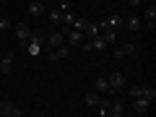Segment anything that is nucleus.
Returning a JSON list of instances; mask_svg holds the SVG:
<instances>
[{
  "label": "nucleus",
  "mask_w": 156,
  "mask_h": 117,
  "mask_svg": "<svg viewBox=\"0 0 156 117\" xmlns=\"http://www.w3.org/2000/svg\"><path fill=\"white\" fill-rule=\"evenodd\" d=\"M128 104H125V101L122 99H117V96H115V99H112V104H109V109H107V115H109V117H122V115H128Z\"/></svg>",
  "instance_id": "nucleus-1"
},
{
  "label": "nucleus",
  "mask_w": 156,
  "mask_h": 117,
  "mask_svg": "<svg viewBox=\"0 0 156 117\" xmlns=\"http://www.w3.org/2000/svg\"><path fill=\"white\" fill-rule=\"evenodd\" d=\"M151 104H154V101H148L146 96H135V99L130 101V109H133L135 115H146V112L151 109Z\"/></svg>",
  "instance_id": "nucleus-2"
},
{
  "label": "nucleus",
  "mask_w": 156,
  "mask_h": 117,
  "mask_svg": "<svg viewBox=\"0 0 156 117\" xmlns=\"http://www.w3.org/2000/svg\"><path fill=\"white\" fill-rule=\"evenodd\" d=\"M23 109H18L16 104H11V101H0V117H21Z\"/></svg>",
  "instance_id": "nucleus-3"
},
{
  "label": "nucleus",
  "mask_w": 156,
  "mask_h": 117,
  "mask_svg": "<svg viewBox=\"0 0 156 117\" xmlns=\"http://www.w3.org/2000/svg\"><path fill=\"white\" fill-rule=\"evenodd\" d=\"M44 42H47V47H52V50H55V47L65 44V37H62V31H60V29H55V31H50V34L44 37Z\"/></svg>",
  "instance_id": "nucleus-4"
},
{
  "label": "nucleus",
  "mask_w": 156,
  "mask_h": 117,
  "mask_svg": "<svg viewBox=\"0 0 156 117\" xmlns=\"http://www.w3.org/2000/svg\"><path fill=\"white\" fill-rule=\"evenodd\" d=\"M16 39H18V44L21 47H26V42H29V37H31V29L26 26V23H16Z\"/></svg>",
  "instance_id": "nucleus-5"
},
{
  "label": "nucleus",
  "mask_w": 156,
  "mask_h": 117,
  "mask_svg": "<svg viewBox=\"0 0 156 117\" xmlns=\"http://www.w3.org/2000/svg\"><path fill=\"white\" fill-rule=\"evenodd\" d=\"M26 13H29V16H34V18H39V16H44V13H47V8H44L42 0H31V3L26 5Z\"/></svg>",
  "instance_id": "nucleus-6"
},
{
  "label": "nucleus",
  "mask_w": 156,
  "mask_h": 117,
  "mask_svg": "<svg viewBox=\"0 0 156 117\" xmlns=\"http://www.w3.org/2000/svg\"><path fill=\"white\" fill-rule=\"evenodd\" d=\"M65 57H70V47L68 44H60V47H55V50H50V60L55 62V60H65Z\"/></svg>",
  "instance_id": "nucleus-7"
},
{
  "label": "nucleus",
  "mask_w": 156,
  "mask_h": 117,
  "mask_svg": "<svg viewBox=\"0 0 156 117\" xmlns=\"http://www.w3.org/2000/svg\"><path fill=\"white\" fill-rule=\"evenodd\" d=\"M122 26L130 29V31H140V29H143V21H140L138 16H122Z\"/></svg>",
  "instance_id": "nucleus-8"
},
{
  "label": "nucleus",
  "mask_w": 156,
  "mask_h": 117,
  "mask_svg": "<svg viewBox=\"0 0 156 117\" xmlns=\"http://www.w3.org/2000/svg\"><path fill=\"white\" fill-rule=\"evenodd\" d=\"M143 23L151 29V31L156 29V5H148V8L143 11Z\"/></svg>",
  "instance_id": "nucleus-9"
},
{
  "label": "nucleus",
  "mask_w": 156,
  "mask_h": 117,
  "mask_svg": "<svg viewBox=\"0 0 156 117\" xmlns=\"http://www.w3.org/2000/svg\"><path fill=\"white\" fill-rule=\"evenodd\" d=\"M117 26H122V16H109L99 21V29H115L117 31Z\"/></svg>",
  "instance_id": "nucleus-10"
},
{
  "label": "nucleus",
  "mask_w": 156,
  "mask_h": 117,
  "mask_svg": "<svg viewBox=\"0 0 156 117\" xmlns=\"http://www.w3.org/2000/svg\"><path fill=\"white\" fill-rule=\"evenodd\" d=\"M89 44H91V52H99V50H107V47H109V44H107V39L101 37V34L91 37V39H89Z\"/></svg>",
  "instance_id": "nucleus-11"
},
{
  "label": "nucleus",
  "mask_w": 156,
  "mask_h": 117,
  "mask_svg": "<svg viewBox=\"0 0 156 117\" xmlns=\"http://www.w3.org/2000/svg\"><path fill=\"white\" fill-rule=\"evenodd\" d=\"M23 50H29V55L37 57L39 52H42V42H39V39H34V37H29V42H26V47H23Z\"/></svg>",
  "instance_id": "nucleus-12"
},
{
  "label": "nucleus",
  "mask_w": 156,
  "mask_h": 117,
  "mask_svg": "<svg viewBox=\"0 0 156 117\" xmlns=\"http://www.w3.org/2000/svg\"><path fill=\"white\" fill-rule=\"evenodd\" d=\"M13 57H16V52H5V57L0 60V70H3V73H11L13 70Z\"/></svg>",
  "instance_id": "nucleus-13"
},
{
  "label": "nucleus",
  "mask_w": 156,
  "mask_h": 117,
  "mask_svg": "<svg viewBox=\"0 0 156 117\" xmlns=\"http://www.w3.org/2000/svg\"><path fill=\"white\" fill-rule=\"evenodd\" d=\"M99 96H101V94H96V91H89V94L83 96L86 107H91V109H96V104H99Z\"/></svg>",
  "instance_id": "nucleus-14"
},
{
  "label": "nucleus",
  "mask_w": 156,
  "mask_h": 117,
  "mask_svg": "<svg viewBox=\"0 0 156 117\" xmlns=\"http://www.w3.org/2000/svg\"><path fill=\"white\" fill-rule=\"evenodd\" d=\"M107 89H109V83H107V78H104V76L94 81V91H96V94H107Z\"/></svg>",
  "instance_id": "nucleus-15"
},
{
  "label": "nucleus",
  "mask_w": 156,
  "mask_h": 117,
  "mask_svg": "<svg viewBox=\"0 0 156 117\" xmlns=\"http://www.w3.org/2000/svg\"><path fill=\"white\" fill-rule=\"evenodd\" d=\"M99 34L107 39V44H115V42H117V31H115V29H101Z\"/></svg>",
  "instance_id": "nucleus-16"
},
{
  "label": "nucleus",
  "mask_w": 156,
  "mask_h": 117,
  "mask_svg": "<svg viewBox=\"0 0 156 117\" xmlns=\"http://www.w3.org/2000/svg\"><path fill=\"white\" fill-rule=\"evenodd\" d=\"M101 29H99V23H86V29H83V34H86V39H91V37H96Z\"/></svg>",
  "instance_id": "nucleus-17"
},
{
  "label": "nucleus",
  "mask_w": 156,
  "mask_h": 117,
  "mask_svg": "<svg viewBox=\"0 0 156 117\" xmlns=\"http://www.w3.org/2000/svg\"><path fill=\"white\" fill-rule=\"evenodd\" d=\"M138 42H128V44H122V52H125V57L128 55H135V52H138Z\"/></svg>",
  "instance_id": "nucleus-18"
},
{
  "label": "nucleus",
  "mask_w": 156,
  "mask_h": 117,
  "mask_svg": "<svg viewBox=\"0 0 156 117\" xmlns=\"http://www.w3.org/2000/svg\"><path fill=\"white\" fill-rule=\"evenodd\" d=\"M62 21V11L60 8H55V11H50V23H55V26H60Z\"/></svg>",
  "instance_id": "nucleus-19"
},
{
  "label": "nucleus",
  "mask_w": 156,
  "mask_h": 117,
  "mask_svg": "<svg viewBox=\"0 0 156 117\" xmlns=\"http://www.w3.org/2000/svg\"><path fill=\"white\" fill-rule=\"evenodd\" d=\"M73 21H76V16H73V13L70 11H62V26H73Z\"/></svg>",
  "instance_id": "nucleus-20"
},
{
  "label": "nucleus",
  "mask_w": 156,
  "mask_h": 117,
  "mask_svg": "<svg viewBox=\"0 0 156 117\" xmlns=\"http://www.w3.org/2000/svg\"><path fill=\"white\" fill-rule=\"evenodd\" d=\"M143 96H146L148 101H154V99H156V89H154V86H143Z\"/></svg>",
  "instance_id": "nucleus-21"
},
{
  "label": "nucleus",
  "mask_w": 156,
  "mask_h": 117,
  "mask_svg": "<svg viewBox=\"0 0 156 117\" xmlns=\"http://www.w3.org/2000/svg\"><path fill=\"white\" fill-rule=\"evenodd\" d=\"M86 23H89L86 18H78V16H76V21H73V26H70V29H78V31H83V29H86Z\"/></svg>",
  "instance_id": "nucleus-22"
},
{
  "label": "nucleus",
  "mask_w": 156,
  "mask_h": 117,
  "mask_svg": "<svg viewBox=\"0 0 156 117\" xmlns=\"http://www.w3.org/2000/svg\"><path fill=\"white\" fill-rule=\"evenodd\" d=\"M8 29H11V21L8 18H0V31H8Z\"/></svg>",
  "instance_id": "nucleus-23"
},
{
  "label": "nucleus",
  "mask_w": 156,
  "mask_h": 117,
  "mask_svg": "<svg viewBox=\"0 0 156 117\" xmlns=\"http://www.w3.org/2000/svg\"><path fill=\"white\" fill-rule=\"evenodd\" d=\"M112 57H115V60H122V57H125V52H122V47H117V50L112 52Z\"/></svg>",
  "instance_id": "nucleus-24"
},
{
  "label": "nucleus",
  "mask_w": 156,
  "mask_h": 117,
  "mask_svg": "<svg viewBox=\"0 0 156 117\" xmlns=\"http://www.w3.org/2000/svg\"><path fill=\"white\" fill-rule=\"evenodd\" d=\"M57 8H60V11H70V3H68V0H60V3H57Z\"/></svg>",
  "instance_id": "nucleus-25"
},
{
  "label": "nucleus",
  "mask_w": 156,
  "mask_h": 117,
  "mask_svg": "<svg viewBox=\"0 0 156 117\" xmlns=\"http://www.w3.org/2000/svg\"><path fill=\"white\" fill-rule=\"evenodd\" d=\"M140 3H151V0H140Z\"/></svg>",
  "instance_id": "nucleus-26"
}]
</instances>
